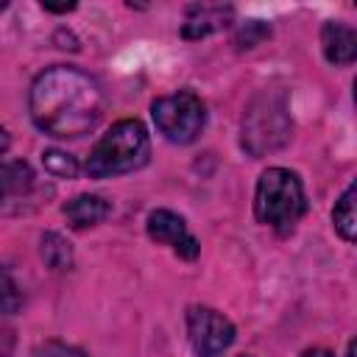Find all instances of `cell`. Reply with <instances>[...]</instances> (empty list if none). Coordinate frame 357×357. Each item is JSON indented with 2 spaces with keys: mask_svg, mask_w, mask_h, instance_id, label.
Masks as SVG:
<instances>
[{
  "mask_svg": "<svg viewBox=\"0 0 357 357\" xmlns=\"http://www.w3.org/2000/svg\"><path fill=\"white\" fill-rule=\"evenodd\" d=\"M31 117L39 131L50 137H84L103 117L100 84L75 67H50L36 75L31 86Z\"/></svg>",
  "mask_w": 357,
  "mask_h": 357,
  "instance_id": "6da1fadb",
  "label": "cell"
},
{
  "mask_svg": "<svg viewBox=\"0 0 357 357\" xmlns=\"http://www.w3.org/2000/svg\"><path fill=\"white\" fill-rule=\"evenodd\" d=\"M293 120L287 92L282 86L259 89L243 114V148L251 156H265L290 142Z\"/></svg>",
  "mask_w": 357,
  "mask_h": 357,
  "instance_id": "7a4b0ae2",
  "label": "cell"
},
{
  "mask_svg": "<svg viewBox=\"0 0 357 357\" xmlns=\"http://www.w3.org/2000/svg\"><path fill=\"white\" fill-rule=\"evenodd\" d=\"M148 153L151 142L145 126L139 120H120L95 142L84 167L92 178H109L142 167L148 162Z\"/></svg>",
  "mask_w": 357,
  "mask_h": 357,
  "instance_id": "3957f363",
  "label": "cell"
},
{
  "mask_svg": "<svg viewBox=\"0 0 357 357\" xmlns=\"http://www.w3.org/2000/svg\"><path fill=\"white\" fill-rule=\"evenodd\" d=\"M307 212V195L301 178L287 167H268L257 181L254 215L273 229H293Z\"/></svg>",
  "mask_w": 357,
  "mask_h": 357,
  "instance_id": "277c9868",
  "label": "cell"
},
{
  "mask_svg": "<svg viewBox=\"0 0 357 357\" xmlns=\"http://www.w3.org/2000/svg\"><path fill=\"white\" fill-rule=\"evenodd\" d=\"M151 117L159 134H165V139L176 145H187L198 139V134L204 131L206 109H204V100L192 89H178L173 95L156 98L151 103Z\"/></svg>",
  "mask_w": 357,
  "mask_h": 357,
  "instance_id": "5b68a950",
  "label": "cell"
},
{
  "mask_svg": "<svg viewBox=\"0 0 357 357\" xmlns=\"http://www.w3.org/2000/svg\"><path fill=\"white\" fill-rule=\"evenodd\" d=\"M187 332H190V346L198 357H218L234 343L231 321L218 310L201 304H192L187 310Z\"/></svg>",
  "mask_w": 357,
  "mask_h": 357,
  "instance_id": "8992f818",
  "label": "cell"
},
{
  "mask_svg": "<svg viewBox=\"0 0 357 357\" xmlns=\"http://www.w3.org/2000/svg\"><path fill=\"white\" fill-rule=\"evenodd\" d=\"M39 184L28 162H6L0 165V212L17 215L36 204Z\"/></svg>",
  "mask_w": 357,
  "mask_h": 357,
  "instance_id": "52a82bcc",
  "label": "cell"
},
{
  "mask_svg": "<svg viewBox=\"0 0 357 357\" xmlns=\"http://www.w3.org/2000/svg\"><path fill=\"white\" fill-rule=\"evenodd\" d=\"M148 237L153 243H162V245H170L181 259H195L201 254V245L198 240L190 234L187 223L181 215L170 212V209H153L148 215Z\"/></svg>",
  "mask_w": 357,
  "mask_h": 357,
  "instance_id": "ba28073f",
  "label": "cell"
},
{
  "mask_svg": "<svg viewBox=\"0 0 357 357\" xmlns=\"http://www.w3.org/2000/svg\"><path fill=\"white\" fill-rule=\"evenodd\" d=\"M234 8L231 6H218V3H195L187 8V20L181 25L184 39H201L212 31H220L231 22Z\"/></svg>",
  "mask_w": 357,
  "mask_h": 357,
  "instance_id": "9c48e42d",
  "label": "cell"
},
{
  "mask_svg": "<svg viewBox=\"0 0 357 357\" xmlns=\"http://www.w3.org/2000/svg\"><path fill=\"white\" fill-rule=\"evenodd\" d=\"M321 45H324V56L329 64H351L357 59V33L351 25L346 22H335L329 20L321 28Z\"/></svg>",
  "mask_w": 357,
  "mask_h": 357,
  "instance_id": "30bf717a",
  "label": "cell"
},
{
  "mask_svg": "<svg viewBox=\"0 0 357 357\" xmlns=\"http://www.w3.org/2000/svg\"><path fill=\"white\" fill-rule=\"evenodd\" d=\"M109 201L106 198H100V195H75V198H70L64 206H61V212H64V218L70 220V226L73 229H86V226H95V223H100L106 215H109Z\"/></svg>",
  "mask_w": 357,
  "mask_h": 357,
  "instance_id": "8fae6325",
  "label": "cell"
},
{
  "mask_svg": "<svg viewBox=\"0 0 357 357\" xmlns=\"http://www.w3.org/2000/svg\"><path fill=\"white\" fill-rule=\"evenodd\" d=\"M354 195H357V187L349 184L346 192L340 195V201L335 204V212H332V220H335V229L340 231V237L346 243L354 240L357 234V215H354Z\"/></svg>",
  "mask_w": 357,
  "mask_h": 357,
  "instance_id": "7c38bea8",
  "label": "cell"
},
{
  "mask_svg": "<svg viewBox=\"0 0 357 357\" xmlns=\"http://www.w3.org/2000/svg\"><path fill=\"white\" fill-rule=\"evenodd\" d=\"M39 251H42L45 265H50L53 271H67L73 265V245L56 231L42 234V248Z\"/></svg>",
  "mask_w": 357,
  "mask_h": 357,
  "instance_id": "4fadbf2b",
  "label": "cell"
},
{
  "mask_svg": "<svg viewBox=\"0 0 357 357\" xmlns=\"http://www.w3.org/2000/svg\"><path fill=\"white\" fill-rule=\"evenodd\" d=\"M42 165L50 176H59V178H75V173H78V162L70 153L56 151V148L42 153Z\"/></svg>",
  "mask_w": 357,
  "mask_h": 357,
  "instance_id": "5bb4252c",
  "label": "cell"
},
{
  "mask_svg": "<svg viewBox=\"0 0 357 357\" xmlns=\"http://www.w3.org/2000/svg\"><path fill=\"white\" fill-rule=\"evenodd\" d=\"M20 307H22V293H20V287H17L14 276H11L6 268H0V312H3V315H14Z\"/></svg>",
  "mask_w": 357,
  "mask_h": 357,
  "instance_id": "9a60e30c",
  "label": "cell"
},
{
  "mask_svg": "<svg viewBox=\"0 0 357 357\" xmlns=\"http://www.w3.org/2000/svg\"><path fill=\"white\" fill-rule=\"evenodd\" d=\"M271 36V25L268 22H262V20H245L240 28H237V36H234V42H237V47H257L262 39H268Z\"/></svg>",
  "mask_w": 357,
  "mask_h": 357,
  "instance_id": "2e32d148",
  "label": "cell"
},
{
  "mask_svg": "<svg viewBox=\"0 0 357 357\" xmlns=\"http://www.w3.org/2000/svg\"><path fill=\"white\" fill-rule=\"evenodd\" d=\"M36 357H86L81 349L75 346H67V343H59V340H47L36 349Z\"/></svg>",
  "mask_w": 357,
  "mask_h": 357,
  "instance_id": "e0dca14e",
  "label": "cell"
},
{
  "mask_svg": "<svg viewBox=\"0 0 357 357\" xmlns=\"http://www.w3.org/2000/svg\"><path fill=\"white\" fill-rule=\"evenodd\" d=\"M42 8H45V11H53V14H67V11H73V8H75V3H61V6L42 3Z\"/></svg>",
  "mask_w": 357,
  "mask_h": 357,
  "instance_id": "ac0fdd59",
  "label": "cell"
},
{
  "mask_svg": "<svg viewBox=\"0 0 357 357\" xmlns=\"http://www.w3.org/2000/svg\"><path fill=\"white\" fill-rule=\"evenodd\" d=\"M8 145H11L8 131H6V128H0V153H6V151H8Z\"/></svg>",
  "mask_w": 357,
  "mask_h": 357,
  "instance_id": "d6986e66",
  "label": "cell"
},
{
  "mask_svg": "<svg viewBox=\"0 0 357 357\" xmlns=\"http://www.w3.org/2000/svg\"><path fill=\"white\" fill-rule=\"evenodd\" d=\"M301 357H332V354H329L326 349H307Z\"/></svg>",
  "mask_w": 357,
  "mask_h": 357,
  "instance_id": "ffe728a7",
  "label": "cell"
},
{
  "mask_svg": "<svg viewBox=\"0 0 357 357\" xmlns=\"http://www.w3.org/2000/svg\"><path fill=\"white\" fill-rule=\"evenodd\" d=\"M346 357H354V343H349V351H346Z\"/></svg>",
  "mask_w": 357,
  "mask_h": 357,
  "instance_id": "44dd1931",
  "label": "cell"
},
{
  "mask_svg": "<svg viewBox=\"0 0 357 357\" xmlns=\"http://www.w3.org/2000/svg\"><path fill=\"white\" fill-rule=\"evenodd\" d=\"M3 8H6V0H0V11H3Z\"/></svg>",
  "mask_w": 357,
  "mask_h": 357,
  "instance_id": "7402d4cb",
  "label": "cell"
},
{
  "mask_svg": "<svg viewBox=\"0 0 357 357\" xmlns=\"http://www.w3.org/2000/svg\"><path fill=\"white\" fill-rule=\"evenodd\" d=\"M243 357H245V354H243Z\"/></svg>",
  "mask_w": 357,
  "mask_h": 357,
  "instance_id": "603a6c76",
  "label": "cell"
}]
</instances>
